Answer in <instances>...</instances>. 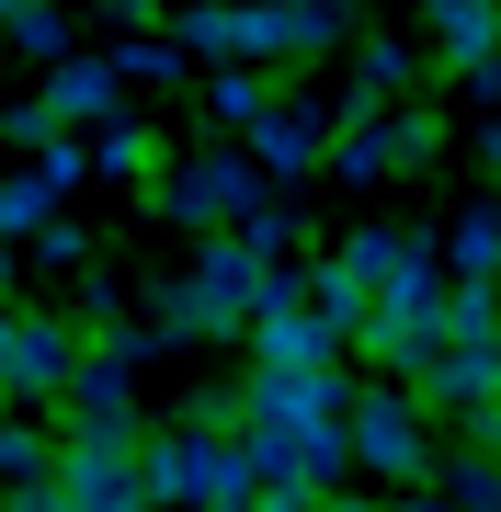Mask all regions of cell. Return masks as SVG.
Returning a JSON list of instances; mask_svg holds the SVG:
<instances>
[{"instance_id": "3957f363", "label": "cell", "mask_w": 501, "mask_h": 512, "mask_svg": "<svg viewBox=\"0 0 501 512\" xmlns=\"http://www.w3.org/2000/svg\"><path fill=\"white\" fill-rule=\"evenodd\" d=\"M445 46L467 57V69H479V57H501V12H490V0H445Z\"/></svg>"}, {"instance_id": "8992f818", "label": "cell", "mask_w": 501, "mask_h": 512, "mask_svg": "<svg viewBox=\"0 0 501 512\" xmlns=\"http://www.w3.org/2000/svg\"><path fill=\"white\" fill-rule=\"evenodd\" d=\"M319 512H365V501H319Z\"/></svg>"}, {"instance_id": "6da1fadb", "label": "cell", "mask_w": 501, "mask_h": 512, "mask_svg": "<svg viewBox=\"0 0 501 512\" xmlns=\"http://www.w3.org/2000/svg\"><path fill=\"white\" fill-rule=\"evenodd\" d=\"M353 456L388 467V478H422V456H433V444H422V410H410V399H365V410H353Z\"/></svg>"}, {"instance_id": "277c9868", "label": "cell", "mask_w": 501, "mask_h": 512, "mask_svg": "<svg viewBox=\"0 0 501 512\" xmlns=\"http://www.w3.org/2000/svg\"><path fill=\"white\" fill-rule=\"evenodd\" d=\"M57 103H69V114H92V103H114V80H92V69H57Z\"/></svg>"}, {"instance_id": "5b68a950", "label": "cell", "mask_w": 501, "mask_h": 512, "mask_svg": "<svg viewBox=\"0 0 501 512\" xmlns=\"http://www.w3.org/2000/svg\"><path fill=\"white\" fill-rule=\"evenodd\" d=\"M456 490H467V501H479V512H501V467H467V478H456Z\"/></svg>"}, {"instance_id": "7a4b0ae2", "label": "cell", "mask_w": 501, "mask_h": 512, "mask_svg": "<svg viewBox=\"0 0 501 512\" xmlns=\"http://www.w3.org/2000/svg\"><path fill=\"white\" fill-rule=\"evenodd\" d=\"M69 501L80 512H137V467L114 456V444H80L69 456Z\"/></svg>"}]
</instances>
